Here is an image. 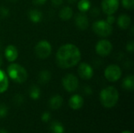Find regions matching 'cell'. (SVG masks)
<instances>
[{"label":"cell","mask_w":134,"mask_h":133,"mask_svg":"<svg viewBox=\"0 0 134 133\" xmlns=\"http://www.w3.org/2000/svg\"><path fill=\"white\" fill-rule=\"evenodd\" d=\"M80 49L74 44L68 43L61 45L56 53V63L58 67L68 69L76 66L81 60Z\"/></svg>","instance_id":"1"},{"label":"cell","mask_w":134,"mask_h":133,"mask_svg":"<svg viewBox=\"0 0 134 133\" xmlns=\"http://www.w3.org/2000/svg\"><path fill=\"white\" fill-rule=\"evenodd\" d=\"M119 99V92L114 86H108L102 89L100 93V103L106 108L114 107L117 104Z\"/></svg>","instance_id":"2"},{"label":"cell","mask_w":134,"mask_h":133,"mask_svg":"<svg viewBox=\"0 0 134 133\" xmlns=\"http://www.w3.org/2000/svg\"><path fill=\"white\" fill-rule=\"evenodd\" d=\"M7 74L13 82L21 84L27 81V72L24 67L18 63H12L7 67Z\"/></svg>","instance_id":"3"},{"label":"cell","mask_w":134,"mask_h":133,"mask_svg":"<svg viewBox=\"0 0 134 133\" xmlns=\"http://www.w3.org/2000/svg\"><path fill=\"white\" fill-rule=\"evenodd\" d=\"M92 29L95 34L102 38L108 37L112 34L113 31L112 26L106 20H97L96 22H94L93 24Z\"/></svg>","instance_id":"4"},{"label":"cell","mask_w":134,"mask_h":133,"mask_svg":"<svg viewBox=\"0 0 134 133\" xmlns=\"http://www.w3.org/2000/svg\"><path fill=\"white\" fill-rule=\"evenodd\" d=\"M52 53V45L51 44L46 40H42L38 42L35 47V53L36 56L39 59H46L48 58Z\"/></svg>","instance_id":"5"},{"label":"cell","mask_w":134,"mask_h":133,"mask_svg":"<svg viewBox=\"0 0 134 133\" xmlns=\"http://www.w3.org/2000/svg\"><path fill=\"white\" fill-rule=\"evenodd\" d=\"M122 74L121 67L116 64H110L104 70V77L110 82L119 81Z\"/></svg>","instance_id":"6"},{"label":"cell","mask_w":134,"mask_h":133,"mask_svg":"<svg viewBox=\"0 0 134 133\" xmlns=\"http://www.w3.org/2000/svg\"><path fill=\"white\" fill-rule=\"evenodd\" d=\"M79 79L73 74H67L62 79V85L64 89L68 92L76 91L79 87Z\"/></svg>","instance_id":"7"},{"label":"cell","mask_w":134,"mask_h":133,"mask_svg":"<svg viewBox=\"0 0 134 133\" xmlns=\"http://www.w3.org/2000/svg\"><path fill=\"white\" fill-rule=\"evenodd\" d=\"M113 46L110 41L107 39H101L100 40L95 46L96 53L100 56H108L112 51Z\"/></svg>","instance_id":"8"},{"label":"cell","mask_w":134,"mask_h":133,"mask_svg":"<svg viewBox=\"0 0 134 133\" xmlns=\"http://www.w3.org/2000/svg\"><path fill=\"white\" fill-rule=\"evenodd\" d=\"M119 0H102L101 9L107 15L114 14L119 7Z\"/></svg>","instance_id":"9"},{"label":"cell","mask_w":134,"mask_h":133,"mask_svg":"<svg viewBox=\"0 0 134 133\" xmlns=\"http://www.w3.org/2000/svg\"><path fill=\"white\" fill-rule=\"evenodd\" d=\"M78 74L82 79L90 80L93 78L94 71L93 67L86 62L81 63L78 67Z\"/></svg>","instance_id":"10"},{"label":"cell","mask_w":134,"mask_h":133,"mask_svg":"<svg viewBox=\"0 0 134 133\" xmlns=\"http://www.w3.org/2000/svg\"><path fill=\"white\" fill-rule=\"evenodd\" d=\"M75 26L80 30H86L89 27V19L85 13H79L75 17Z\"/></svg>","instance_id":"11"},{"label":"cell","mask_w":134,"mask_h":133,"mask_svg":"<svg viewBox=\"0 0 134 133\" xmlns=\"http://www.w3.org/2000/svg\"><path fill=\"white\" fill-rule=\"evenodd\" d=\"M4 56L9 62H14L18 57V50L16 47L14 46L13 45H7L4 51Z\"/></svg>","instance_id":"12"},{"label":"cell","mask_w":134,"mask_h":133,"mask_svg":"<svg viewBox=\"0 0 134 133\" xmlns=\"http://www.w3.org/2000/svg\"><path fill=\"white\" fill-rule=\"evenodd\" d=\"M68 104H69V107L72 110H75V111L79 110L80 108L82 107L84 104V100L82 96L75 94L72 96H71V98L69 99Z\"/></svg>","instance_id":"13"},{"label":"cell","mask_w":134,"mask_h":133,"mask_svg":"<svg viewBox=\"0 0 134 133\" xmlns=\"http://www.w3.org/2000/svg\"><path fill=\"white\" fill-rule=\"evenodd\" d=\"M118 26L122 29H128L131 24V18L126 14H122L119 16L117 20Z\"/></svg>","instance_id":"14"},{"label":"cell","mask_w":134,"mask_h":133,"mask_svg":"<svg viewBox=\"0 0 134 133\" xmlns=\"http://www.w3.org/2000/svg\"><path fill=\"white\" fill-rule=\"evenodd\" d=\"M29 20L33 23H39L42 20V13L36 9H32L28 11L27 13Z\"/></svg>","instance_id":"15"},{"label":"cell","mask_w":134,"mask_h":133,"mask_svg":"<svg viewBox=\"0 0 134 133\" xmlns=\"http://www.w3.org/2000/svg\"><path fill=\"white\" fill-rule=\"evenodd\" d=\"M63 104V98L60 95H55L52 96L49 101V106L52 110L59 109Z\"/></svg>","instance_id":"16"},{"label":"cell","mask_w":134,"mask_h":133,"mask_svg":"<svg viewBox=\"0 0 134 133\" xmlns=\"http://www.w3.org/2000/svg\"><path fill=\"white\" fill-rule=\"evenodd\" d=\"M9 87V78L7 74L0 68V93L5 92Z\"/></svg>","instance_id":"17"},{"label":"cell","mask_w":134,"mask_h":133,"mask_svg":"<svg viewBox=\"0 0 134 133\" xmlns=\"http://www.w3.org/2000/svg\"><path fill=\"white\" fill-rule=\"evenodd\" d=\"M122 86L124 89L127 91H133L134 89V76L133 74L127 75L122 83Z\"/></svg>","instance_id":"18"},{"label":"cell","mask_w":134,"mask_h":133,"mask_svg":"<svg viewBox=\"0 0 134 133\" xmlns=\"http://www.w3.org/2000/svg\"><path fill=\"white\" fill-rule=\"evenodd\" d=\"M72 16L73 10L70 6H64L59 12V16L62 20H69Z\"/></svg>","instance_id":"19"},{"label":"cell","mask_w":134,"mask_h":133,"mask_svg":"<svg viewBox=\"0 0 134 133\" xmlns=\"http://www.w3.org/2000/svg\"><path fill=\"white\" fill-rule=\"evenodd\" d=\"M50 79H51V74L47 70H43L40 71L38 75V82L42 85L47 84L50 81Z\"/></svg>","instance_id":"20"},{"label":"cell","mask_w":134,"mask_h":133,"mask_svg":"<svg viewBox=\"0 0 134 133\" xmlns=\"http://www.w3.org/2000/svg\"><path fill=\"white\" fill-rule=\"evenodd\" d=\"M28 94H29V96L31 100H37L39 99L40 96H41V91H40V89L37 86V85H31L30 88H29V90H28Z\"/></svg>","instance_id":"21"},{"label":"cell","mask_w":134,"mask_h":133,"mask_svg":"<svg viewBox=\"0 0 134 133\" xmlns=\"http://www.w3.org/2000/svg\"><path fill=\"white\" fill-rule=\"evenodd\" d=\"M49 129L51 133H64V128L63 125L57 121H54L50 124Z\"/></svg>","instance_id":"22"},{"label":"cell","mask_w":134,"mask_h":133,"mask_svg":"<svg viewBox=\"0 0 134 133\" xmlns=\"http://www.w3.org/2000/svg\"><path fill=\"white\" fill-rule=\"evenodd\" d=\"M91 8V2L90 0H80L78 2V9L81 13H86Z\"/></svg>","instance_id":"23"},{"label":"cell","mask_w":134,"mask_h":133,"mask_svg":"<svg viewBox=\"0 0 134 133\" xmlns=\"http://www.w3.org/2000/svg\"><path fill=\"white\" fill-rule=\"evenodd\" d=\"M122 6L129 10H132L134 8V0H122Z\"/></svg>","instance_id":"24"},{"label":"cell","mask_w":134,"mask_h":133,"mask_svg":"<svg viewBox=\"0 0 134 133\" xmlns=\"http://www.w3.org/2000/svg\"><path fill=\"white\" fill-rule=\"evenodd\" d=\"M8 114V107L5 104L1 103L0 104V119L4 118Z\"/></svg>","instance_id":"25"},{"label":"cell","mask_w":134,"mask_h":133,"mask_svg":"<svg viewBox=\"0 0 134 133\" xmlns=\"http://www.w3.org/2000/svg\"><path fill=\"white\" fill-rule=\"evenodd\" d=\"M14 104L17 105V106H20V105H22L23 103H24V96L20 94H16L14 97H13V100Z\"/></svg>","instance_id":"26"},{"label":"cell","mask_w":134,"mask_h":133,"mask_svg":"<svg viewBox=\"0 0 134 133\" xmlns=\"http://www.w3.org/2000/svg\"><path fill=\"white\" fill-rule=\"evenodd\" d=\"M9 15V10L5 6H0V18H5Z\"/></svg>","instance_id":"27"},{"label":"cell","mask_w":134,"mask_h":133,"mask_svg":"<svg viewBox=\"0 0 134 133\" xmlns=\"http://www.w3.org/2000/svg\"><path fill=\"white\" fill-rule=\"evenodd\" d=\"M41 118H42V121L43 122H48L50 120V118H51L50 113H49V112H48V111L44 112V113L42 114Z\"/></svg>","instance_id":"28"},{"label":"cell","mask_w":134,"mask_h":133,"mask_svg":"<svg viewBox=\"0 0 134 133\" xmlns=\"http://www.w3.org/2000/svg\"><path fill=\"white\" fill-rule=\"evenodd\" d=\"M126 50L129 53H133L134 51V42L133 41H130L127 43L126 45Z\"/></svg>","instance_id":"29"},{"label":"cell","mask_w":134,"mask_h":133,"mask_svg":"<svg viewBox=\"0 0 134 133\" xmlns=\"http://www.w3.org/2000/svg\"><path fill=\"white\" fill-rule=\"evenodd\" d=\"M108 16L107 17V22L108 23H109L111 25H112L115 22V17L113 16V14L112 15H108Z\"/></svg>","instance_id":"30"},{"label":"cell","mask_w":134,"mask_h":133,"mask_svg":"<svg viewBox=\"0 0 134 133\" xmlns=\"http://www.w3.org/2000/svg\"><path fill=\"white\" fill-rule=\"evenodd\" d=\"M83 92L86 95H91L93 93V90H92V88L90 87V86H85L83 88Z\"/></svg>","instance_id":"31"},{"label":"cell","mask_w":134,"mask_h":133,"mask_svg":"<svg viewBox=\"0 0 134 133\" xmlns=\"http://www.w3.org/2000/svg\"><path fill=\"white\" fill-rule=\"evenodd\" d=\"M47 0H32V2L36 5H42L46 2Z\"/></svg>","instance_id":"32"},{"label":"cell","mask_w":134,"mask_h":133,"mask_svg":"<svg viewBox=\"0 0 134 133\" xmlns=\"http://www.w3.org/2000/svg\"><path fill=\"white\" fill-rule=\"evenodd\" d=\"M63 1H64V0H51L52 4H53L54 6H56V7L60 6V5L63 3Z\"/></svg>","instance_id":"33"},{"label":"cell","mask_w":134,"mask_h":133,"mask_svg":"<svg viewBox=\"0 0 134 133\" xmlns=\"http://www.w3.org/2000/svg\"><path fill=\"white\" fill-rule=\"evenodd\" d=\"M99 13H100V11L97 8H93L91 9V14L93 16H98Z\"/></svg>","instance_id":"34"},{"label":"cell","mask_w":134,"mask_h":133,"mask_svg":"<svg viewBox=\"0 0 134 133\" xmlns=\"http://www.w3.org/2000/svg\"><path fill=\"white\" fill-rule=\"evenodd\" d=\"M2 44H1V42H0V67H1V66H2V62H3V60H2V45H1Z\"/></svg>","instance_id":"35"},{"label":"cell","mask_w":134,"mask_h":133,"mask_svg":"<svg viewBox=\"0 0 134 133\" xmlns=\"http://www.w3.org/2000/svg\"><path fill=\"white\" fill-rule=\"evenodd\" d=\"M0 133H9L5 129H0Z\"/></svg>","instance_id":"36"},{"label":"cell","mask_w":134,"mask_h":133,"mask_svg":"<svg viewBox=\"0 0 134 133\" xmlns=\"http://www.w3.org/2000/svg\"><path fill=\"white\" fill-rule=\"evenodd\" d=\"M69 3H75L77 0H67Z\"/></svg>","instance_id":"37"},{"label":"cell","mask_w":134,"mask_h":133,"mask_svg":"<svg viewBox=\"0 0 134 133\" xmlns=\"http://www.w3.org/2000/svg\"><path fill=\"white\" fill-rule=\"evenodd\" d=\"M122 133H132V132H131L130 131H127V130H126V131H123Z\"/></svg>","instance_id":"38"},{"label":"cell","mask_w":134,"mask_h":133,"mask_svg":"<svg viewBox=\"0 0 134 133\" xmlns=\"http://www.w3.org/2000/svg\"><path fill=\"white\" fill-rule=\"evenodd\" d=\"M8 1H9V2H16L18 0H8Z\"/></svg>","instance_id":"39"}]
</instances>
